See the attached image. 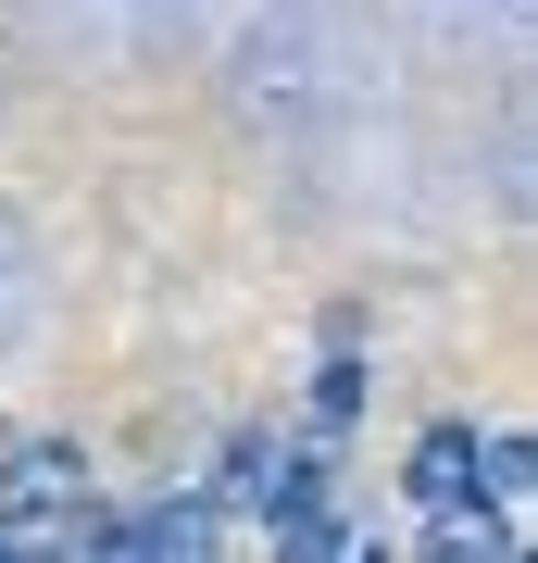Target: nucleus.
Masks as SVG:
<instances>
[{
	"label": "nucleus",
	"instance_id": "obj_1",
	"mask_svg": "<svg viewBox=\"0 0 538 563\" xmlns=\"http://www.w3.org/2000/svg\"><path fill=\"white\" fill-rule=\"evenodd\" d=\"M76 501H88V463L63 451V439H25L13 476H0V539H51Z\"/></svg>",
	"mask_w": 538,
	"mask_h": 563
},
{
	"label": "nucleus",
	"instance_id": "obj_2",
	"mask_svg": "<svg viewBox=\"0 0 538 563\" xmlns=\"http://www.w3.org/2000/svg\"><path fill=\"white\" fill-rule=\"evenodd\" d=\"M463 463H476V426H439V439L414 451V501H426V514H451L463 488H476V476H463Z\"/></svg>",
	"mask_w": 538,
	"mask_h": 563
},
{
	"label": "nucleus",
	"instance_id": "obj_4",
	"mask_svg": "<svg viewBox=\"0 0 538 563\" xmlns=\"http://www.w3.org/2000/svg\"><path fill=\"white\" fill-rule=\"evenodd\" d=\"M351 401H363V363L339 351V363H326V376H314V426H326V439H339V426H351Z\"/></svg>",
	"mask_w": 538,
	"mask_h": 563
},
{
	"label": "nucleus",
	"instance_id": "obj_3",
	"mask_svg": "<svg viewBox=\"0 0 538 563\" xmlns=\"http://www.w3.org/2000/svg\"><path fill=\"white\" fill-rule=\"evenodd\" d=\"M213 539V514L200 501H176V514H139V526H113V551H200Z\"/></svg>",
	"mask_w": 538,
	"mask_h": 563
}]
</instances>
